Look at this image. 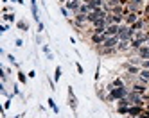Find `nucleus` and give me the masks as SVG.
I'll return each instance as SVG.
<instances>
[{
  "instance_id": "obj_1",
  "label": "nucleus",
  "mask_w": 149,
  "mask_h": 118,
  "mask_svg": "<svg viewBox=\"0 0 149 118\" xmlns=\"http://www.w3.org/2000/svg\"><path fill=\"white\" fill-rule=\"evenodd\" d=\"M127 93H130V90L126 88H113L111 91H110V95L106 97V100H110V102H117V100H120V99H124V97H127Z\"/></svg>"
},
{
  "instance_id": "obj_2",
  "label": "nucleus",
  "mask_w": 149,
  "mask_h": 118,
  "mask_svg": "<svg viewBox=\"0 0 149 118\" xmlns=\"http://www.w3.org/2000/svg\"><path fill=\"white\" fill-rule=\"evenodd\" d=\"M127 99H130L131 106H142V107H146L144 95H140V93H135V91H131V90H130V93H127Z\"/></svg>"
},
{
  "instance_id": "obj_3",
  "label": "nucleus",
  "mask_w": 149,
  "mask_h": 118,
  "mask_svg": "<svg viewBox=\"0 0 149 118\" xmlns=\"http://www.w3.org/2000/svg\"><path fill=\"white\" fill-rule=\"evenodd\" d=\"M76 27H79V29H83L84 25L88 23V18H86V14H81V13H77V14H74V21H72Z\"/></svg>"
},
{
  "instance_id": "obj_4",
  "label": "nucleus",
  "mask_w": 149,
  "mask_h": 118,
  "mask_svg": "<svg viewBox=\"0 0 149 118\" xmlns=\"http://www.w3.org/2000/svg\"><path fill=\"white\" fill-rule=\"evenodd\" d=\"M119 36H111V38H108L102 45L99 47V48H117V45H119Z\"/></svg>"
},
{
  "instance_id": "obj_5",
  "label": "nucleus",
  "mask_w": 149,
  "mask_h": 118,
  "mask_svg": "<svg viewBox=\"0 0 149 118\" xmlns=\"http://www.w3.org/2000/svg\"><path fill=\"white\" fill-rule=\"evenodd\" d=\"M144 43H149V38L144 34V36H140V38H135V39H131V48L133 50H138L140 47H144Z\"/></svg>"
},
{
  "instance_id": "obj_6",
  "label": "nucleus",
  "mask_w": 149,
  "mask_h": 118,
  "mask_svg": "<svg viewBox=\"0 0 149 118\" xmlns=\"http://www.w3.org/2000/svg\"><path fill=\"white\" fill-rule=\"evenodd\" d=\"M144 0H127V9L131 11V13H138V9L142 7Z\"/></svg>"
},
{
  "instance_id": "obj_7",
  "label": "nucleus",
  "mask_w": 149,
  "mask_h": 118,
  "mask_svg": "<svg viewBox=\"0 0 149 118\" xmlns=\"http://www.w3.org/2000/svg\"><path fill=\"white\" fill-rule=\"evenodd\" d=\"M124 68H126V73H127V75H131V77H136V75L140 73V68L135 66V64H130V63H126V64H124Z\"/></svg>"
},
{
  "instance_id": "obj_8",
  "label": "nucleus",
  "mask_w": 149,
  "mask_h": 118,
  "mask_svg": "<svg viewBox=\"0 0 149 118\" xmlns=\"http://www.w3.org/2000/svg\"><path fill=\"white\" fill-rule=\"evenodd\" d=\"M90 39H92V43H93V45L101 47L102 43H104L106 39H108V36H106V34H92V36H90Z\"/></svg>"
},
{
  "instance_id": "obj_9",
  "label": "nucleus",
  "mask_w": 149,
  "mask_h": 118,
  "mask_svg": "<svg viewBox=\"0 0 149 118\" xmlns=\"http://www.w3.org/2000/svg\"><path fill=\"white\" fill-rule=\"evenodd\" d=\"M131 91H135V93H140V95H146L149 90H147V86H146L144 82H136V84H133V86H131Z\"/></svg>"
},
{
  "instance_id": "obj_10",
  "label": "nucleus",
  "mask_w": 149,
  "mask_h": 118,
  "mask_svg": "<svg viewBox=\"0 0 149 118\" xmlns=\"http://www.w3.org/2000/svg\"><path fill=\"white\" fill-rule=\"evenodd\" d=\"M146 109V107H142V106H130V107H127V115H130V116H140V113Z\"/></svg>"
},
{
  "instance_id": "obj_11",
  "label": "nucleus",
  "mask_w": 149,
  "mask_h": 118,
  "mask_svg": "<svg viewBox=\"0 0 149 118\" xmlns=\"http://www.w3.org/2000/svg\"><path fill=\"white\" fill-rule=\"evenodd\" d=\"M119 29H120V25H117V23H113V25H108V27H106V30H104V34L108 36V38H111V36H117V34H119Z\"/></svg>"
},
{
  "instance_id": "obj_12",
  "label": "nucleus",
  "mask_w": 149,
  "mask_h": 118,
  "mask_svg": "<svg viewBox=\"0 0 149 118\" xmlns=\"http://www.w3.org/2000/svg\"><path fill=\"white\" fill-rule=\"evenodd\" d=\"M79 6H81V2H74V0H68V2L65 4V7H67L68 11H72L74 14L79 13Z\"/></svg>"
},
{
  "instance_id": "obj_13",
  "label": "nucleus",
  "mask_w": 149,
  "mask_h": 118,
  "mask_svg": "<svg viewBox=\"0 0 149 118\" xmlns=\"http://www.w3.org/2000/svg\"><path fill=\"white\" fill-rule=\"evenodd\" d=\"M138 20H140L138 13H130V14H126V18H124V23H126V25H133L135 21H138Z\"/></svg>"
},
{
  "instance_id": "obj_14",
  "label": "nucleus",
  "mask_w": 149,
  "mask_h": 118,
  "mask_svg": "<svg viewBox=\"0 0 149 118\" xmlns=\"http://www.w3.org/2000/svg\"><path fill=\"white\" fill-rule=\"evenodd\" d=\"M131 48V41L130 39H122V41H119V45H117V50L119 52H127Z\"/></svg>"
},
{
  "instance_id": "obj_15",
  "label": "nucleus",
  "mask_w": 149,
  "mask_h": 118,
  "mask_svg": "<svg viewBox=\"0 0 149 118\" xmlns=\"http://www.w3.org/2000/svg\"><path fill=\"white\" fill-rule=\"evenodd\" d=\"M136 52H138V57H140V59H149V45L140 47Z\"/></svg>"
},
{
  "instance_id": "obj_16",
  "label": "nucleus",
  "mask_w": 149,
  "mask_h": 118,
  "mask_svg": "<svg viewBox=\"0 0 149 118\" xmlns=\"http://www.w3.org/2000/svg\"><path fill=\"white\" fill-rule=\"evenodd\" d=\"M140 82H144V84H147L149 82V70H146V68H142L140 70V73H138V77H136Z\"/></svg>"
},
{
  "instance_id": "obj_17",
  "label": "nucleus",
  "mask_w": 149,
  "mask_h": 118,
  "mask_svg": "<svg viewBox=\"0 0 149 118\" xmlns=\"http://www.w3.org/2000/svg\"><path fill=\"white\" fill-rule=\"evenodd\" d=\"M146 23H147V20H138V21H135V23H133V25H130V27L136 32V30H142V29L146 27Z\"/></svg>"
},
{
  "instance_id": "obj_18",
  "label": "nucleus",
  "mask_w": 149,
  "mask_h": 118,
  "mask_svg": "<svg viewBox=\"0 0 149 118\" xmlns=\"http://www.w3.org/2000/svg\"><path fill=\"white\" fill-rule=\"evenodd\" d=\"M68 97H70V107H72V109H76V107H77V99H76V95H74L72 88H68Z\"/></svg>"
},
{
  "instance_id": "obj_19",
  "label": "nucleus",
  "mask_w": 149,
  "mask_h": 118,
  "mask_svg": "<svg viewBox=\"0 0 149 118\" xmlns=\"http://www.w3.org/2000/svg\"><path fill=\"white\" fill-rule=\"evenodd\" d=\"M92 11H93V7L90 4H81L79 6V13L81 14H88V13H92Z\"/></svg>"
},
{
  "instance_id": "obj_20",
  "label": "nucleus",
  "mask_w": 149,
  "mask_h": 118,
  "mask_svg": "<svg viewBox=\"0 0 149 118\" xmlns=\"http://www.w3.org/2000/svg\"><path fill=\"white\" fill-rule=\"evenodd\" d=\"M117 106H119V107H130V106H131V102H130V99H127V97H124V99L117 100Z\"/></svg>"
},
{
  "instance_id": "obj_21",
  "label": "nucleus",
  "mask_w": 149,
  "mask_h": 118,
  "mask_svg": "<svg viewBox=\"0 0 149 118\" xmlns=\"http://www.w3.org/2000/svg\"><path fill=\"white\" fill-rule=\"evenodd\" d=\"M111 84H113V86H115V88H124V86H126V84H124V81H122V79H120V77H115V79H113V82H111Z\"/></svg>"
},
{
  "instance_id": "obj_22",
  "label": "nucleus",
  "mask_w": 149,
  "mask_h": 118,
  "mask_svg": "<svg viewBox=\"0 0 149 118\" xmlns=\"http://www.w3.org/2000/svg\"><path fill=\"white\" fill-rule=\"evenodd\" d=\"M16 27H18L20 30H29V25H27V21H24V20L16 21Z\"/></svg>"
},
{
  "instance_id": "obj_23",
  "label": "nucleus",
  "mask_w": 149,
  "mask_h": 118,
  "mask_svg": "<svg viewBox=\"0 0 149 118\" xmlns=\"http://www.w3.org/2000/svg\"><path fill=\"white\" fill-rule=\"evenodd\" d=\"M47 104H49V107H50V109H52V111H54L56 115L59 113V109H58V106H56V102H54V100H52V99H49V100H47Z\"/></svg>"
},
{
  "instance_id": "obj_24",
  "label": "nucleus",
  "mask_w": 149,
  "mask_h": 118,
  "mask_svg": "<svg viewBox=\"0 0 149 118\" xmlns=\"http://www.w3.org/2000/svg\"><path fill=\"white\" fill-rule=\"evenodd\" d=\"M2 18H4L6 21H15V14H13V13H6Z\"/></svg>"
},
{
  "instance_id": "obj_25",
  "label": "nucleus",
  "mask_w": 149,
  "mask_h": 118,
  "mask_svg": "<svg viewBox=\"0 0 149 118\" xmlns=\"http://www.w3.org/2000/svg\"><path fill=\"white\" fill-rule=\"evenodd\" d=\"M18 81L22 82V84L27 82V77H25V73H24V72H18Z\"/></svg>"
},
{
  "instance_id": "obj_26",
  "label": "nucleus",
  "mask_w": 149,
  "mask_h": 118,
  "mask_svg": "<svg viewBox=\"0 0 149 118\" xmlns=\"http://www.w3.org/2000/svg\"><path fill=\"white\" fill-rule=\"evenodd\" d=\"M127 63H130V64H135V66H136V64H140V63H142V59H140V57H131Z\"/></svg>"
},
{
  "instance_id": "obj_27",
  "label": "nucleus",
  "mask_w": 149,
  "mask_h": 118,
  "mask_svg": "<svg viewBox=\"0 0 149 118\" xmlns=\"http://www.w3.org/2000/svg\"><path fill=\"white\" fill-rule=\"evenodd\" d=\"M61 79V68L56 66V72H54V81H59Z\"/></svg>"
},
{
  "instance_id": "obj_28",
  "label": "nucleus",
  "mask_w": 149,
  "mask_h": 118,
  "mask_svg": "<svg viewBox=\"0 0 149 118\" xmlns=\"http://www.w3.org/2000/svg\"><path fill=\"white\" fill-rule=\"evenodd\" d=\"M140 66H142V68H146V70H149V59H142Z\"/></svg>"
},
{
  "instance_id": "obj_29",
  "label": "nucleus",
  "mask_w": 149,
  "mask_h": 118,
  "mask_svg": "<svg viewBox=\"0 0 149 118\" xmlns=\"http://www.w3.org/2000/svg\"><path fill=\"white\" fill-rule=\"evenodd\" d=\"M7 59H9V61H11V63L15 64V66H18V63H16V59H15V56H11V54H9V56H7Z\"/></svg>"
},
{
  "instance_id": "obj_30",
  "label": "nucleus",
  "mask_w": 149,
  "mask_h": 118,
  "mask_svg": "<svg viewBox=\"0 0 149 118\" xmlns=\"http://www.w3.org/2000/svg\"><path fill=\"white\" fill-rule=\"evenodd\" d=\"M119 113L120 115H127V107H119Z\"/></svg>"
},
{
  "instance_id": "obj_31",
  "label": "nucleus",
  "mask_w": 149,
  "mask_h": 118,
  "mask_svg": "<svg viewBox=\"0 0 149 118\" xmlns=\"http://www.w3.org/2000/svg\"><path fill=\"white\" fill-rule=\"evenodd\" d=\"M61 13H63V16L68 18V9H67V7H61Z\"/></svg>"
},
{
  "instance_id": "obj_32",
  "label": "nucleus",
  "mask_w": 149,
  "mask_h": 118,
  "mask_svg": "<svg viewBox=\"0 0 149 118\" xmlns=\"http://www.w3.org/2000/svg\"><path fill=\"white\" fill-rule=\"evenodd\" d=\"M76 68H77V72H79V73H83V72H84V70H83V66H81L79 63H76Z\"/></svg>"
},
{
  "instance_id": "obj_33",
  "label": "nucleus",
  "mask_w": 149,
  "mask_h": 118,
  "mask_svg": "<svg viewBox=\"0 0 149 118\" xmlns=\"http://www.w3.org/2000/svg\"><path fill=\"white\" fill-rule=\"evenodd\" d=\"M11 107V100H6V104H4V109H9Z\"/></svg>"
},
{
  "instance_id": "obj_34",
  "label": "nucleus",
  "mask_w": 149,
  "mask_h": 118,
  "mask_svg": "<svg viewBox=\"0 0 149 118\" xmlns=\"http://www.w3.org/2000/svg\"><path fill=\"white\" fill-rule=\"evenodd\" d=\"M15 43H16V47H22V45H24V41H22V39H20V38H18V39H16Z\"/></svg>"
},
{
  "instance_id": "obj_35",
  "label": "nucleus",
  "mask_w": 149,
  "mask_h": 118,
  "mask_svg": "<svg viewBox=\"0 0 149 118\" xmlns=\"http://www.w3.org/2000/svg\"><path fill=\"white\" fill-rule=\"evenodd\" d=\"M9 29V25H2V27H0V32H6Z\"/></svg>"
},
{
  "instance_id": "obj_36",
  "label": "nucleus",
  "mask_w": 149,
  "mask_h": 118,
  "mask_svg": "<svg viewBox=\"0 0 149 118\" xmlns=\"http://www.w3.org/2000/svg\"><path fill=\"white\" fill-rule=\"evenodd\" d=\"M58 2H59V4H67V2H68V0H58Z\"/></svg>"
},
{
  "instance_id": "obj_37",
  "label": "nucleus",
  "mask_w": 149,
  "mask_h": 118,
  "mask_svg": "<svg viewBox=\"0 0 149 118\" xmlns=\"http://www.w3.org/2000/svg\"><path fill=\"white\" fill-rule=\"evenodd\" d=\"M13 2H18V4H24V0H13Z\"/></svg>"
},
{
  "instance_id": "obj_38",
  "label": "nucleus",
  "mask_w": 149,
  "mask_h": 118,
  "mask_svg": "<svg viewBox=\"0 0 149 118\" xmlns=\"http://www.w3.org/2000/svg\"><path fill=\"white\" fill-rule=\"evenodd\" d=\"M29 2H31V4H36V0H29Z\"/></svg>"
},
{
  "instance_id": "obj_39",
  "label": "nucleus",
  "mask_w": 149,
  "mask_h": 118,
  "mask_svg": "<svg viewBox=\"0 0 149 118\" xmlns=\"http://www.w3.org/2000/svg\"><path fill=\"white\" fill-rule=\"evenodd\" d=\"M146 109H147V111H149V102H147V106H146Z\"/></svg>"
},
{
  "instance_id": "obj_40",
  "label": "nucleus",
  "mask_w": 149,
  "mask_h": 118,
  "mask_svg": "<svg viewBox=\"0 0 149 118\" xmlns=\"http://www.w3.org/2000/svg\"><path fill=\"white\" fill-rule=\"evenodd\" d=\"M146 36H147V38H149V30H147V32H146Z\"/></svg>"
},
{
  "instance_id": "obj_41",
  "label": "nucleus",
  "mask_w": 149,
  "mask_h": 118,
  "mask_svg": "<svg viewBox=\"0 0 149 118\" xmlns=\"http://www.w3.org/2000/svg\"><path fill=\"white\" fill-rule=\"evenodd\" d=\"M74 2H81V0H74Z\"/></svg>"
},
{
  "instance_id": "obj_42",
  "label": "nucleus",
  "mask_w": 149,
  "mask_h": 118,
  "mask_svg": "<svg viewBox=\"0 0 149 118\" xmlns=\"http://www.w3.org/2000/svg\"><path fill=\"white\" fill-rule=\"evenodd\" d=\"M2 2H7V0H2Z\"/></svg>"
}]
</instances>
